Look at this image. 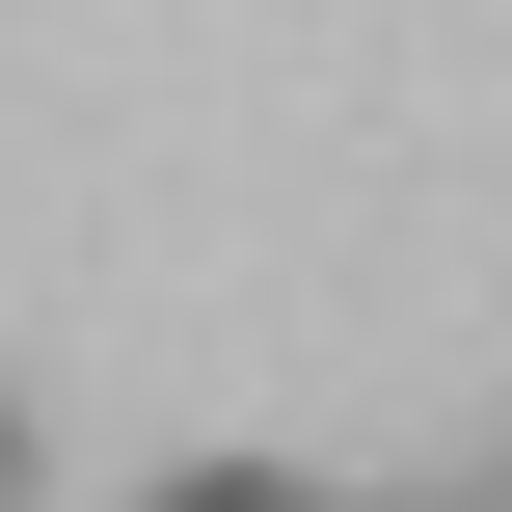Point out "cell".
I'll return each mask as SVG.
<instances>
[{"label":"cell","instance_id":"6da1fadb","mask_svg":"<svg viewBox=\"0 0 512 512\" xmlns=\"http://www.w3.org/2000/svg\"><path fill=\"white\" fill-rule=\"evenodd\" d=\"M135 512H324L297 459H189V486H135Z\"/></svg>","mask_w":512,"mask_h":512},{"label":"cell","instance_id":"7a4b0ae2","mask_svg":"<svg viewBox=\"0 0 512 512\" xmlns=\"http://www.w3.org/2000/svg\"><path fill=\"white\" fill-rule=\"evenodd\" d=\"M0 512H27V405H0Z\"/></svg>","mask_w":512,"mask_h":512},{"label":"cell","instance_id":"3957f363","mask_svg":"<svg viewBox=\"0 0 512 512\" xmlns=\"http://www.w3.org/2000/svg\"><path fill=\"white\" fill-rule=\"evenodd\" d=\"M405 512H512V486H405Z\"/></svg>","mask_w":512,"mask_h":512}]
</instances>
